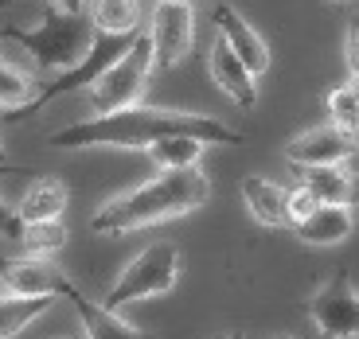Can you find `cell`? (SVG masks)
<instances>
[{"instance_id": "1", "label": "cell", "mask_w": 359, "mask_h": 339, "mask_svg": "<svg viewBox=\"0 0 359 339\" xmlns=\"http://www.w3.org/2000/svg\"><path fill=\"white\" fill-rule=\"evenodd\" d=\"M172 133L199 137L207 144L243 141L219 117L180 113V109H156V106H126V109H114V113H94L86 121L55 129L47 137V144L51 148H149L153 141L172 137Z\"/></svg>"}, {"instance_id": "2", "label": "cell", "mask_w": 359, "mask_h": 339, "mask_svg": "<svg viewBox=\"0 0 359 339\" xmlns=\"http://www.w3.org/2000/svg\"><path fill=\"white\" fill-rule=\"evenodd\" d=\"M211 199V179L191 168H161L153 179H144L141 188L126 191V195L109 199L98 214H94V234H129L141 226H156L168 219H184V214L199 211Z\"/></svg>"}, {"instance_id": "3", "label": "cell", "mask_w": 359, "mask_h": 339, "mask_svg": "<svg viewBox=\"0 0 359 339\" xmlns=\"http://www.w3.org/2000/svg\"><path fill=\"white\" fill-rule=\"evenodd\" d=\"M94 39V20L90 12H63L47 8V16L32 27H0V43H16L36 59L39 71H67L82 59V51Z\"/></svg>"}, {"instance_id": "4", "label": "cell", "mask_w": 359, "mask_h": 339, "mask_svg": "<svg viewBox=\"0 0 359 339\" xmlns=\"http://www.w3.org/2000/svg\"><path fill=\"white\" fill-rule=\"evenodd\" d=\"M176 277H180V254L172 242H153L144 246L133 261L126 265V273L114 281V289L106 293V308H121V304H133L144 300V296H161L176 289Z\"/></svg>"}, {"instance_id": "5", "label": "cell", "mask_w": 359, "mask_h": 339, "mask_svg": "<svg viewBox=\"0 0 359 339\" xmlns=\"http://www.w3.org/2000/svg\"><path fill=\"white\" fill-rule=\"evenodd\" d=\"M149 74H153V39H149V32H141L133 39V47L90 86V106H94V113H114V109L137 106L144 94Z\"/></svg>"}, {"instance_id": "6", "label": "cell", "mask_w": 359, "mask_h": 339, "mask_svg": "<svg viewBox=\"0 0 359 339\" xmlns=\"http://www.w3.org/2000/svg\"><path fill=\"white\" fill-rule=\"evenodd\" d=\"M309 320L320 339H359V293L348 273H332L309 300Z\"/></svg>"}, {"instance_id": "7", "label": "cell", "mask_w": 359, "mask_h": 339, "mask_svg": "<svg viewBox=\"0 0 359 339\" xmlns=\"http://www.w3.org/2000/svg\"><path fill=\"white\" fill-rule=\"evenodd\" d=\"M144 32L153 39V67L156 71H168L196 43V8L191 4L161 0V4H153V16H149Z\"/></svg>"}, {"instance_id": "8", "label": "cell", "mask_w": 359, "mask_h": 339, "mask_svg": "<svg viewBox=\"0 0 359 339\" xmlns=\"http://www.w3.org/2000/svg\"><path fill=\"white\" fill-rule=\"evenodd\" d=\"M0 285L16 296H63L71 281L51 258L20 254V258H0Z\"/></svg>"}, {"instance_id": "9", "label": "cell", "mask_w": 359, "mask_h": 339, "mask_svg": "<svg viewBox=\"0 0 359 339\" xmlns=\"http://www.w3.org/2000/svg\"><path fill=\"white\" fill-rule=\"evenodd\" d=\"M351 152H359V141L328 121V125L297 133L293 141L285 144V160L305 172V168H320V164H348Z\"/></svg>"}, {"instance_id": "10", "label": "cell", "mask_w": 359, "mask_h": 339, "mask_svg": "<svg viewBox=\"0 0 359 339\" xmlns=\"http://www.w3.org/2000/svg\"><path fill=\"white\" fill-rule=\"evenodd\" d=\"M207 71H211L215 86L223 90L234 106H243V109L258 106V86H254V78H258V74H250V67H246L243 59L231 51V43H226L223 36H215V43H211Z\"/></svg>"}, {"instance_id": "11", "label": "cell", "mask_w": 359, "mask_h": 339, "mask_svg": "<svg viewBox=\"0 0 359 339\" xmlns=\"http://www.w3.org/2000/svg\"><path fill=\"white\" fill-rule=\"evenodd\" d=\"M211 20H215V32L231 43V51L243 59L246 67H250V74H262V71H269V47H266V39L254 32L250 24H246L238 12L231 8V4H211Z\"/></svg>"}, {"instance_id": "12", "label": "cell", "mask_w": 359, "mask_h": 339, "mask_svg": "<svg viewBox=\"0 0 359 339\" xmlns=\"http://www.w3.org/2000/svg\"><path fill=\"white\" fill-rule=\"evenodd\" d=\"M320 203H340V207H359V172H351L348 164H320V168H305L301 179Z\"/></svg>"}, {"instance_id": "13", "label": "cell", "mask_w": 359, "mask_h": 339, "mask_svg": "<svg viewBox=\"0 0 359 339\" xmlns=\"http://www.w3.org/2000/svg\"><path fill=\"white\" fill-rule=\"evenodd\" d=\"M63 296L74 304V312H79V320H82L86 339H141V331H137L133 324H126L114 308H106V304H94L86 293H79L74 285H67Z\"/></svg>"}, {"instance_id": "14", "label": "cell", "mask_w": 359, "mask_h": 339, "mask_svg": "<svg viewBox=\"0 0 359 339\" xmlns=\"http://www.w3.org/2000/svg\"><path fill=\"white\" fill-rule=\"evenodd\" d=\"M351 226H355V214H351V207H340V203H320L309 219H301V223L293 226L297 238L309 242V246H336V242H344L351 234Z\"/></svg>"}, {"instance_id": "15", "label": "cell", "mask_w": 359, "mask_h": 339, "mask_svg": "<svg viewBox=\"0 0 359 339\" xmlns=\"http://www.w3.org/2000/svg\"><path fill=\"white\" fill-rule=\"evenodd\" d=\"M243 199H246V211L254 214V223L289 226L285 188H281V184H273V179H266V176H250V179H243Z\"/></svg>"}, {"instance_id": "16", "label": "cell", "mask_w": 359, "mask_h": 339, "mask_svg": "<svg viewBox=\"0 0 359 339\" xmlns=\"http://www.w3.org/2000/svg\"><path fill=\"white\" fill-rule=\"evenodd\" d=\"M67 211V184L55 176H39L24 199L16 203V214L24 223H47V219H63Z\"/></svg>"}, {"instance_id": "17", "label": "cell", "mask_w": 359, "mask_h": 339, "mask_svg": "<svg viewBox=\"0 0 359 339\" xmlns=\"http://www.w3.org/2000/svg\"><path fill=\"white\" fill-rule=\"evenodd\" d=\"M55 304V296H16L0 293V339H16L27 324H36L39 316Z\"/></svg>"}, {"instance_id": "18", "label": "cell", "mask_w": 359, "mask_h": 339, "mask_svg": "<svg viewBox=\"0 0 359 339\" xmlns=\"http://www.w3.org/2000/svg\"><path fill=\"white\" fill-rule=\"evenodd\" d=\"M203 148H207V141H199V137L172 133L149 144V156L156 160V168H191V164H199Z\"/></svg>"}, {"instance_id": "19", "label": "cell", "mask_w": 359, "mask_h": 339, "mask_svg": "<svg viewBox=\"0 0 359 339\" xmlns=\"http://www.w3.org/2000/svg\"><path fill=\"white\" fill-rule=\"evenodd\" d=\"M86 12L98 32H133V27H144L141 0H94Z\"/></svg>"}, {"instance_id": "20", "label": "cell", "mask_w": 359, "mask_h": 339, "mask_svg": "<svg viewBox=\"0 0 359 339\" xmlns=\"http://www.w3.org/2000/svg\"><path fill=\"white\" fill-rule=\"evenodd\" d=\"M67 246V226L63 219H47V223H24L20 234V250L36 254V258H51Z\"/></svg>"}, {"instance_id": "21", "label": "cell", "mask_w": 359, "mask_h": 339, "mask_svg": "<svg viewBox=\"0 0 359 339\" xmlns=\"http://www.w3.org/2000/svg\"><path fill=\"white\" fill-rule=\"evenodd\" d=\"M328 121L359 141V102H355L351 82H344V86H336L332 94H328Z\"/></svg>"}, {"instance_id": "22", "label": "cell", "mask_w": 359, "mask_h": 339, "mask_svg": "<svg viewBox=\"0 0 359 339\" xmlns=\"http://www.w3.org/2000/svg\"><path fill=\"white\" fill-rule=\"evenodd\" d=\"M32 94H36L32 74H24L20 67H12V63H4V59H0V109L24 106Z\"/></svg>"}, {"instance_id": "23", "label": "cell", "mask_w": 359, "mask_h": 339, "mask_svg": "<svg viewBox=\"0 0 359 339\" xmlns=\"http://www.w3.org/2000/svg\"><path fill=\"white\" fill-rule=\"evenodd\" d=\"M320 207V199L313 195V191L305 188V184H297V188H285V211H289V226H297L301 219H309V214Z\"/></svg>"}, {"instance_id": "24", "label": "cell", "mask_w": 359, "mask_h": 339, "mask_svg": "<svg viewBox=\"0 0 359 339\" xmlns=\"http://www.w3.org/2000/svg\"><path fill=\"white\" fill-rule=\"evenodd\" d=\"M20 234H24V219L16 214V207H8L4 199H0V238L20 242Z\"/></svg>"}, {"instance_id": "25", "label": "cell", "mask_w": 359, "mask_h": 339, "mask_svg": "<svg viewBox=\"0 0 359 339\" xmlns=\"http://www.w3.org/2000/svg\"><path fill=\"white\" fill-rule=\"evenodd\" d=\"M344 51H348V71H351V78H359V16L351 20V27H348V43H344Z\"/></svg>"}, {"instance_id": "26", "label": "cell", "mask_w": 359, "mask_h": 339, "mask_svg": "<svg viewBox=\"0 0 359 339\" xmlns=\"http://www.w3.org/2000/svg\"><path fill=\"white\" fill-rule=\"evenodd\" d=\"M51 8H63V12H86L90 0H47Z\"/></svg>"}, {"instance_id": "27", "label": "cell", "mask_w": 359, "mask_h": 339, "mask_svg": "<svg viewBox=\"0 0 359 339\" xmlns=\"http://www.w3.org/2000/svg\"><path fill=\"white\" fill-rule=\"evenodd\" d=\"M20 172H24L20 164H0V176H20Z\"/></svg>"}, {"instance_id": "28", "label": "cell", "mask_w": 359, "mask_h": 339, "mask_svg": "<svg viewBox=\"0 0 359 339\" xmlns=\"http://www.w3.org/2000/svg\"><path fill=\"white\" fill-rule=\"evenodd\" d=\"M153 4H161V0H153ZM172 4H191L196 8V4H207V0H172Z\"/></svg>"}, {"instance_id": "29", "label": "cell", "mask_w": 359, "mask_h": 339, "mask_svg": "<svg viewBox=\"0 0 359 339\" xmlns=\"http://www.w3.org/2000/svg\"><path fill=\"white\" fill-rule=\"evenodd\" d=\"M219 339H243V335H238V331H226V335H219Z\"/></svg>"}, {"instance_id": "30", "label": "cell", "mask_w": 359, "mask_h": 339, "mask_svg": "<svg viewBox=\"0 0 359 339\" xmlns=\"http://www.w3.org/2000/svg\"><path fill=\"white\" fill-rule=\"evenodd\" d=\"M351 90H355V102H359V78H351Z\"/></svg>"}, {"instance_id": "31", "label": "cell", "mask_w": 359, "mask_h": 339, "mask_svg": "<svg viewBox=\"0 0 359 339\" xmlns=\"http://www.w3.org/2000/svg\"><path fill=\"white\" fill-rule=\"evenodd\" d=\"M0 164H12V160H8V156H4V144H0Z\"/></svg>"}, {"instance_id": "32", "label": "cell", "mask_w": 359, "mask_h": 339, "mask_svg": "<svg viewBox=\"0 0 359 339\" xmlns=\"http://www.w3.org/2000/svg\"><path fill=\"white\" fill-rule=\"evenodd\" d=\"M273 339H297V335H289V331H281V335H273Z\"/></svg>"}, {"instance_id": "33", "label": "cell", "mask_w": 359, "mask_h": 339, "mask_svg": "<svg viewBox=\"0 0 359 339\" xmlns=\"http://www.w3.org/2000/svg\"><path fill=\"white\" fill-rule=\"evenodd\" d=\"M8 4H12V0H0V8H8Z\"/></svg>"}, {"instance_id": "34", "label": "cell", "mask_w": 359, "mask_h": 339, "mask_svg": "<svg viewBox=\"0 0 359 339\" xmlns=\"http://www.w3.org/2000/svg\"><path fill=\"white\" fill-rule=\"evenodd\" d=\"M0 293H4V285H0Z\"/></svg>"}]
</instances>
